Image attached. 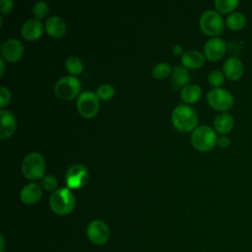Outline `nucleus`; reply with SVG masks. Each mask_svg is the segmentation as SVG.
<instances>
[{
  "mask_svg": "<svg viewBox=\"0 0 252 252\" xmlns=\"http://www.w3.org/2000/svg\"><path fill=\"white\" fill-rule=\"evenodd\" d=\"M171 122L179 131L189 132L196 129L198 114L189 104L180 103L171 112Z\"/></svg>",
  "mask_w": 252,
  "mask_h": 252,
  "instance_id": "nucleus-1",
  "label": "nucleus"
},
{
  "mask_svg": "<svg viewBox=\"0 0 252 252\" xmlns=\"http://www.w3.org/2000/svg\"><path fill=\"white\" fill-rule=\"evenodd\" d=\"M76 199L74 193L68 187L55 190L49 198V206L53 213L59 216L70 214L75 208Z\"/></svg>",
  "mask_w": 252,
  "mask_h": 252,
  "instance_id": "nucleus-2",
  "label": "nucleus"
},
{
  "mask_svg": "<svg viewBox=\"0 0 252 252\" xmlns=\"http://www.w3.org/2000/svg\"><path fill=\"white\" fill-rule=\"evenodd\" d=\"M21 169L23 175L28 179H41L45 175V159L41 154L32 152L24 158Z\"/></svg>",
  "mask_w": 252,
  "mask_h": 252,
  "instance_id": "nucleus-3",
  "label": "nucleus"
},
{
  "mask_svg": "<svg viewBox=\"0 0 252 252\" xmlns=\"http://www.w3.org/2000/svg\"><path fill=\"white\" fill-rule=\"evenodd\" d=\"M190 139L196 150L200 152H209L217 145L218 137L212 127L201 125L193 130Z\"/></svg>",
  "mask_w": 252,
  "mask_h": 252,
  "instance_id": "nucleus-4",
  "label": "nucleus"
},
{
  "mask_svg": "<svg viewBox=\"0 0 252 252\" xmlns=\"http://www.w3.org/2000/svg\"><path fill=\"white\" fill-rule=\"evenodd\" d=\"M202 32L211 36L220 34L224 30V22L220 14L215 10H207L202 13L199 20Z\"/></svg>",
  "mask_w": 252,
  "mask_h": 252,
  "instance_id": "nucleus-5",
  "label": "nucleus"
},
{
  "mask_svg": "<svg viewBox=\"0 0 252 252\" xmlns=\"http://www.w3.org/2000/svg\"><path fill=\"white\" fill-rule=\"evenodd\" d=\"M81 83L75 76H64L60 78L54 86L55 94L64 100H70L79 94Z\"/></svg>",
  "mask_w": 252,
  "mask_h": 252,
  "instance_id": "nucleus-6",
  "label": "nucleus"
},
{
  "mask_svg": "<svg viewBox=\"0 0 252 252\" xmlns=\"http://www.w3.org/2000/svg\"><path fill=\"white\" fill-rule=\"evenodd\" d=\"M207 101L214 109L225 112L234 103V97L230 92L222 88H214L207 94Z\"/></svg>",
  "mask_w": 252,
  "mask_h": 252,
  "instance_id": "nucleus-7",
  "label": "nucleus"
},
{
  "mask_svg": "<svg viewBox=\"0 0 252 252\" xmlns=\"http://www.w3.org/2000/svg\"><path fill=\"white\" fill-rule=\"evenodd\" d=\"M96 94L91 91H85L81 93L77 98L76 106L79 111V113L86 117V118H92L94 117L99 107V101Z\"/></svg>",
  "mask_w": 252,
  "mask_h": 252,
  "instance_id": "nucleus-8",
  "label": "nucleus"
},
{
  "mask_svg": "<svg viewBox=\"0 0 252 252\" xmlns=\"http://www.w3.org/2000/svg\"><path fill=\"white\" fill-rule=\"evenodd\" d=\"M89 170L82 163H75L69 166L65 174V181L70 189H80L89 181Z\"/></svg>",
  "mask_w": 252,
  "mask_h": 252,
  "instance_id": "nucleus-9",
  "label": "nucleus"
},
{
  "mask_svg": "<svg viewBox=\"0 0 252 252\" xmlns=\"http://www.w3.org/2000/svg\"><path fill=\"white\" fill-rule=\"evenodd\" d=\"M87 236L92 243L95 245H103L109 239L110 230L103 220H94L88 224Z\"/></svg>",
  "mask_w": 252,
  "mask_h": 252,
  "instance_id": "nucleus-10",
  "label": "nucleus"
},
{
  "mask_svg": "<svg viewBox=\"0 0 252 252\" xmlns=\"http://www.w3.org/2000/svg\"><path fill=\"white\" fill-rule=\"evenodd\" d=\"M24 53V45L17 38L6 39L1 45L2 57L8 62H17Z\"/></svg>",
  "mask_w": 252,
  "mask_h": 252,
  "instance_id": "nucleus-11",
  "label": "nucleus"
},
{
  "mask_svg": "<svg viewBox=\"0 0 252 252\" xmlns=\"http://www.w3.org/2000/svg\"><path fill=\"white\" fill-rule=\"evenodd\" d=\"M226 51V43L220 37H212L204 45V55L211 61H218L223 57Z\"/></svg>",
  "mask_w": 252,
  "mask_h": 252,
  "instance_id": "nucleus-12",
  "label": "nucleus"
},
{
  "mask_svg": "<svg viewBox=\"0 0 252 252\" xmlns=\"http://www.w3.org/2000/svg\"><path fill=\"white\" fill-rule=\"evenodd\" d=\"M17 128V119L10 110H0V139L4 140L12 136Z\"/></svg>",
  "mask_w": 252,
  "mask_h": 252,
  "instance_id": "nucleus-13",
  "label": "nucleus"
},
{
  "mask_svg": "<svg viewBox=\"0 0 252 252\" xmlns=\"http://www.w3.org/2000/svg\"><path fill=\"white\" fill-rule=\"evenodd\" d=\"M43 32V25L38 19H29L21 27L22 36L30 41L38 39Z\"/></svg>",
  "mask_w": 252,
  "mask_h": 252,
  "instance_id": "nucleus-14",
  "label": "nucleus"
},
{
  "mask_svg": "<svg viewBox=\"0 0 252 252\" xmlns=\"http://www.w3.org/2000/svg\"><path fill=\"white\" fill-rule=\"evenodd\" d=\"M222 72L228 80L237 81L243 75V72H244L243 63L238 57L231 56L227 58L223 63Z\"/></svg>",
  "mask_w": 252,
  "mask_h": 252,
  "instance_id": "nucleus-15",
  "label": "nucleus"
},
{
  "mask_svg": "<svg viewBox=\"0 0 252 252\" xmlns=\"http://www.w3.org/2000/svg\"><path fill=\"white\" fill-rule=\"evenodd\" d=\"M41 185L35 182H30L21 189L20 199L26 205H33L41 198Z\"/></svg>",
  "mask_w": 252,
  "mask_h": 252,
  "instance_id": "nucleus-16",
  "label": "nucleus"
},
{
  "mask_svg": "<svg viewBox=\"0 0 252 252\" xmlns=\"http://www.w3.org/2000/svg\"><path fill=\"white\" fill-rule=\"evenodd\" d=\"M66 29V23L60 16H50L45 22L46 32L54 38H60L63 36Z\"/></svg>",
  "mask_w": 252,
  "mask_h": 252,
  "instance_id": "nucleus-17",
  "label": "nucleus"
},
{
  "mask_svg": "<svg viewBox=\"0 0 252 252\" xmlns=\"http://www.w3.org/2000/svg\"><path fill=\"white\" fill-rule=\"evenodd\" d=\"M190 80V73L189 71L181 65H176L171 70V79L170 83L172 88L174 89H180L184 88L188 85V82Z\"/></svg>",
  "mask_w": 252,
  "mask_h": 252,
  "instance_id": "nucleus-18",
  "label": "nucleus"
},
{
  "mask_svg": "<svg viewBox=\"0 0 252 252\" xmlns=\"http://www.w3.org/2000/svg\"><path fill=\"white\" fill-rule=\"evenodd\" d=\"M234 126V118L228 112H220L218 114L214 120V127L216 131L220 134L229 133Z\"/></svg>",
  "mask_w": 252,
  "mask_h": 252,
  "instance_id": "nucleus-19",
  "label": "nucleus"
},
{
  "mask_svg": "<svg viewBox=\"0 0 252 252\" xmlns=\"http://www.w3.org/2000/svg\"><path fill=\"white\" fill-rule=\"evenodd\" d=\"M181 63L185 68H200L205 63V55L197 50L190 49L185 51L181 56Z\"/></svg>",
  "mask_w": 252,
  "mask_h": 252,
  "instance_id": "nucleus-20",
  "label": "nucleus"
},
{
  "mask_svg": "<svg viewBox=\"0 0 252 252\" xmlns=\"http://www.w3.org/2000/svg\"><path fill=\"white\" fill-rule=\"evenodd\" d=\"M202 95V89L199 85L188 84L183 89H181L180 97L186 103H195L200 99Z\"/></svg>",
  "mask_w": 252,
  "mask_h": 252,
  "instance_id": "nucleus-21",
  "label": "nucleus"
},
{
  "mask_svg": "<svg viewBox=\"0 0 252 252\" xmlns=\"http://www.w3.org/2000/svg\"><path fill=\"white\" fill-rule=\"evenodd\" d=\"M225 25L232 31H239L246 25V17L243 13L232 12L225 19Z\"/></svg>",
  "mask_w": 252,
  "mask_h": 252,
  "instance_id": "nucleus-22",
  "label": "nucleus"
},
{
  "mask_svg": "<svg viewBox=\"0 0 252 252\" xmlns=\"http://www.w3.org/2000/svg\"><path fill=\"white\" fill-rule=\"evenodd\" d=\"M65 68L71 76L78 75L83 71L84 65L82 60L77 56H69L65 61Z\"/></svg>",
  "mask_w": 252,
  "mask_h": 252,
  "instance_id": "nucleus-23",
  "label": "nucleus"
},
{
  "mask_svg": "<svg viewBox=\"0 0 252 252\" xmlns=\"http://www.w3.org/2000/svg\"><path fill=\"white\" fill-rule=\"evenodd\" d=\"M238 3V0H216L214 5L218 12L221 14H231Z\"/></svg>",
  "mask_w": 252,
  "mask_h": 252,
  "instance_id": "nucleus-24",
  "label": "nucleus"
},
{
  "mask_svg": "<svg viewBox=\"0 0 252 252\" xmlns=\"http://www.w3.org/2000/svg\"><path fill=\"white\" fill-rule=\"evenodd\" d=\"M171 70L172 68L168 63L160 62L154 66L152 72L156 79L162 80V79H165L169 74H171Z\"/></svg>",
  "mask_w": 252,
  "mask_h": 252,
  "instance_id": "nucleus-25",
  "label": "nucleus"
},
{
  "mask_svg": "<svg viewBox=\"0 0 252 252\" xmlns=\"http://www.w3.org/2000/svg\"><path fill=\"white\" fill-rule=\"evenodd\" d=\"M95 94L99 99L108 100L114 95V89L109 84H102L97 88Z\"/></svg>",
  "mask_w": 252,
  "mask_h": 252,
  "instance_id": "nucleus-26",
  "label": "nucleus"
},
{
  "mask_svg": "<svg viewBox=\"0 0 252 252\" xmlns=\"http://www.w3.org/2000/svg\"><path fill=\"white\" fill-rule=\"evenodd\" d=\"M224 74L223 72L220 70H212L209 73L208 76V81L209 83L215 87V88H220L223 83H224Z\"/></svg>",
  "mask_w": 252,
  "mask_h": 252,
  "instance_id": "nucleus-27",
  "label": "nucleus"
},
{
  "mask_svg": "<svg viewBox=\"0 0 252 252\" xmlns=\"http://www.w3.org/2000/svg\"><path fill=\"white\" fill-rule=\"evenodd\" d=\"M32 14L35 16V19H42L48 14V5L44 1H37L32 8Z\"/></svg>",
  "mask_w": 252,
  "mask_h": 252,
  "instance_id": "nucleus-28",
  "label": "nucleus"
},
{
  "mask_svg": "<svg viewBox=\"0 0 252 252\" xmlns=\"http://www.w3.org/2000/svg\"><path fill=\"white\" fill-rule=\"evenodd\" d=\"M40 183H41V187H43L47 191H55L58 185L56 177L51 174H45L40 179Z\"/></svg>",
  "mask_w": 252,
  "mask_h": 252,
  "instance_id": "nucleus-29",
  "label": "nucleus"
},
{
  "mask_svg": "<svg viewBox=\"0 0 252 252\" xmlns=\"http://www.w3.org/2000/svg\"><path fill=\"white\" fill-rule=\"evenodd\" d=\"M11 100V92L4 86L0 88V107L3 109Z\"/></svg>",
  "mask_w": 252,
  "mask_h": 252,
  "instance_id": "nucleus-30",
  "label": "nucleus"
},
{
  "mask_svg": "<svg viewBox=\"0 0 252 252\" xmlns=\"http://www.w3.org/2000/svg\"><path fill=\"white\" fill-rule=\"evenodd\" d=\"M14 2L12 0H1L0 1V12L5 15L11 12Z\"/></svg>",
  "mask_w": 252,
  "mask_h": 252,
  "instance_id": "nucleus-31",
  "label": "nucleus"
},
{
  "mask_svg": "<svg viewBox=\"0 0 252 252\" xmlns=\"http://www.w3.org/2000/svg\"><path fill=\"white\" fill-rule=\"evenodd\" d=\"M229 144H230V140L225 135H220L217 139V145H219L220 148H226L229 146Z\"/></svg>",
  "mask_w": 252,
  "mask_h": 252,
  "instance_id": "nucleus-32",
  "label": "nucleus"
},
{
  "mask_svg": "<svg viewBox=\"0 0 252 252\" xmlns=\"http://www.w3.org/2000/svg\"><path fill=\"white\" fill-rule=\"evenodd\" d=\"M172 51H173V53L175 54V55H183V47L181 46V45H179V44H175L173 47H172Z\"/></svg>",
  "mask_w": 252,
  "mask_h": 252,
  "instance_id": "nucleus-33",
  "label": "nucleus"
},
{
  "mask_svg": "<svg viewBox=\"0 0 252 252\" xmlns=\"http://www.w3.org/2000/svg\"><path fill=\"white\" fill-rule=\"evenodd\" d=\"M0 66H1V72H0V76L2 77L3 74H4V71H5V63H4V58L1 57L0 58Z\"/></svg>",
  "mask_w": 252,
  "mask_h": 252,
  "instance_id": "nucleus-34",
  "label": "nucleus"
},
{
  "mask_svg": "<svg viewBox=\"0 0 252 252\" xmlns=\"http://www.w3.org/2000/svg\"><path fill=\"white\" fill-rule=\"evenodd\" d=\"M0 242H1V250L0 252H4V248H5V242H4V238L3 235H0Z\"/></svg>",
  "mask_w": 252,
  "mask_h": 252,
  "instance_id": "nucleus-35",
  "label": "nucleus"
}]
</instances>
